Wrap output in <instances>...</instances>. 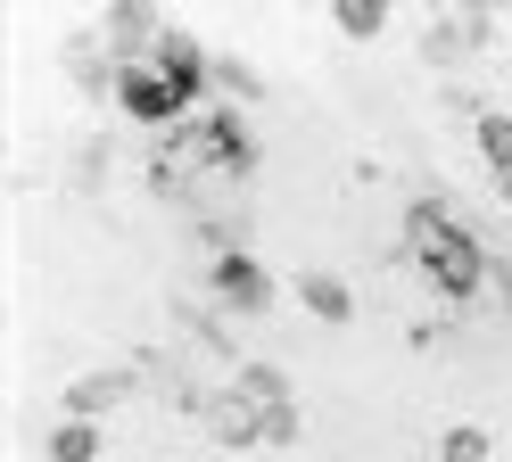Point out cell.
<instances>
[{
	"instance_id": "6da1fadb",
	"label": "cell",
	"mask_w": 512,
	"mask_h": 462,
	"mask_svg": "<svg viewBox=\"0 0 512 462\" xmlns=\"http://www.w3.org/2000/svg\"><path fill=\"white\" fill-rule=\"evenodd\" d=\"M207 83H215L207 50L190 42V33H166L149 58L116 66V108L133 116V124H174L182 108H199V91H207Z\"/></svg>"
},
{
	"instance_id": "7a4b0ae2",
	"label": "cell",
	"mask_w": 512,
	"mask_h": 462,
	"mask_svg": "<svg viewBox=\"0 0 512 462\" xmlns=\"http://www.w3.org/2000/svg\"><path fill=\"white\" fill-rule=\"evenodd\" d=\"M405 240H413V256H422V273H430L438 297L471 306V297L488 289V248H479L471 223H455L438 198H413V207H405Z\"/></svg>"
},
{
	"instance_id": "3957f363",
	"label": "cell",
	"mask_w": 512,
	"mask_h": 462,
	"mask_svg": "<svg viewBox=\"0 0 512 462\" xmlns=\"http://www.w3.org/2000/svg\"><path fill=\"white\" fill-rule=\"evenodd\" d=\"M207 289H215L232 314H265V306H273V273H265L248 248H215V256H207Z\"/></svg>"
},
{
	"instance_id": "277c9868",
	"label": "cell",
	"mask_w": 512,
	"mask_h": 462,
	"mask_svg": "<svg viewBox=\"0 0 512 462\" xmlns=\"http://www.w3.org/2000/svg\"><path fill=\"white\" fill-rule=\"evenodd\" d=\"M190 165H207V174H248V165H256V149H248V132H240L232 108H207L199 116V132H190Z\"/></svg>"
},
{
	"instance_id": "5b68a950",
	"label": "cell",
	"mask_w": 512,
	"mask_h": 462,
	"mask_svg": "<svg viewBox=\"0 0 512 462\" xmlns=\"http://www.w3.org/2000/svg\"><path fill=\"white\" fill-rule=\"evenodd\" d=\"M190 413L207 421V438H215V446H265V413H256L240 388H223V396H190Z\"/></svg>"
},
{
	"instance_id": "8992f818",
	"label": "cell",
	"mask_w": 512,
	"mask_h": 462,
	"mask_svg": "<svg viewBox=\"0 0 512 462\" xmlns=\"http://www.w3.org/2000/svg\"><path fill=\"white\" fill-rule=\"evenodd\" d=\"M100 25H108V42L124 50V66H133V58H149L157 42H166V25H157V9H149V0H124V9H108Z\"/></svg>"
},
{
	"instance_id": "52a82bcc",
	"label": "cell",
	"mask_w": 512,
	"mask_h": 462,
	"mask_svg": "<svg viewBox=\"0 0 512 462\" xmlns=\"http://www.w3.org/2000/svg\"><path fill=\"white\" fill-rule=\"evenodd\" d=\"M133 388H141V372H91V380H75V388H67V421L108 413V405H124Z\"/></svg>"
},
{
	"instance_id": "ba28073f",
	"label": "cell",
	"mask_w": 512,
	"mask_h": 462,
	"mask_svg": "<svg viewBox=\"0 0 512 462\" xmlns=\"http://www.w3.org/2000/svg\"><path fill=\"white\" fill-rule=\"evenodd\" d=\"M488 9H446L438 25H430V58H463V50H479V42H488Z\"/></svg>"
},
{
	"instance_id": "9c48e42d",
	"label": "cell",
	"mask_w": 512,
	"mask_h": 462,
	"mask_svg": "<svg viewBox=\"0 0 512 462\" xmlns=\"http://www.w3.org/2000/svg\"><path fill=\"white\" fill-rule=\"evenodd\" d=\"M298 297H306V314H323V322H347V314H356V297H347L339 273H298Z\"/></svg>"
},
{
	"instance_id": "30bf717a",
	"label": "cell",
	"mask_w": 512,
	"mask_h": 462,
	"mask_svg": "<svg viewBox=\"0 0 512 462\" xmlns=\"http://www.w3.org/2000/svg\"><path fill=\"white\" fill-rule=\"evenodd\" d=\"M471 141H479V157H488L496 182H504V174H512V116H504V108H479V116H471Z\"/></svg>"
},
{
	"instance_id": "8fae6325",
	"label": "cell",
	"mask_w": 512,
	"mask_h": 462,
	"mask_svg": "<svg viewBox=\"0 0 512 462\" xmlns=\"http://www.w3.org/2000/svg\"><path fill=\"white\" fill-rule=\"evenodd\" d=\"M331 25L347 33V42H380V33H389V9H380V0H339Z\"/></svg>"
},
{
	"instance_id": "7c38bea8",
	"label": "cell",
	"mask_w": 512,
	"mask_h": 462,
	"mask_svg": "<svg viewBox=\"0 0 512 462\" xmlns=\"http://www.w3.org/2000/svg\"><path fill=\"white\" fill-rule=\"evenodd\" d=\"M50 462H100V429L91 421H58L50 429Z\"/></svg>"
},
{
	"instance_id": "4fadbf2b",
	"label": "cell",
	"mask_w": 512,
	"mask_h": 462,
	"mask_svg": "<svg viewBox=\"0 0 512 462\" xmlns=\"http://www.w3.org/2000/svg\"><path fill=\"white\" fill-rule=\"evenodd\" d=\"M438 462H488V429H446Z\"/></svg>"
},
{
	"instance_id": "5bb4252c",
	"label": "cell",
	"mask_w": 512,
	"mask_h": 462,
	"mask_svg": "<svg viewBox=\"0 0 512 462\" xmlns=\"http://www.w3.org/2000/svg\"><path fill=\"white\" fill-rule=\"evenodd\" d=\"M496 289H504V297H512V256H504V264H496Z\"/></svg>"
},
{
	"instance_id": "9a60e30c",
	"label": "cell",
	"mask_w": 512,
	"mask_h": 462,
	"mask_svg": "<svg viewBox=\"0 0 512 462\" xmlns=\"http://www.w3.org/2000/svg\"><path fill=\"white\" fill-rule=\"evenodd\" d=\"M496 190H504V207H512V174H504V182H496Z\"/></svg>"
}]
</instances>
